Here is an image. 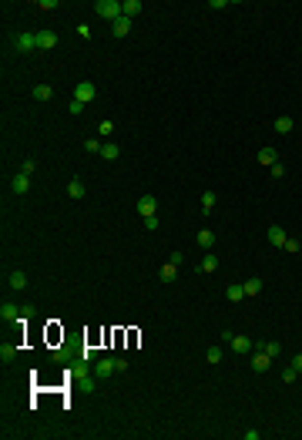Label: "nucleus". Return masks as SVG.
Returning a JSON list of instances; mask_svg holds the SVG:
<instances>
[{"instance_id": "nucleus-1", "label": "nucleus", "mask_w": 302, "mask_h": 440, "mask_svg": "<svg viewBox=\"0 0 302 440\" xmlns=\"http://www.w3.org/2000/svg\"><path fill=\"white\" fill-rule=\"evenodd\" d=\"M94 14L114 24V20L121 17V3H118V0H94Z\"/></svg>"}, {"instance_id": "nucleus-2", "label": "nucleus", "mask_w": 302, "mask_h": 440, "mask_svg": "<svg viewBox=\"0 0 302 440\" xmlns=\"http://www.w3.org/2000/svg\"><path fill=\"white\" fill-rule=\"evenodd\" d=\"M37 47V34H14V51L17 54H30Z\"/></svg>"}, {"instance_id": "nucleus-3", "label": "nucleus", "mask_w": 302, "mask_h": 440, "mask_svg": "<svg viewBox=\"0 0 302 440\" xmlns=\"http://www.w3.org/2000/svg\"><path fill=\"white\" fill-rule=\"evenodd\" d=\"M94 97H97V88L91 84V81H81V84L74 88V101H81V104H91Z\"/></svg>"}, {"instance_id": "nucleus-4", "label": "nucleus", "mask_w": 302, "mask_h": 440, "mask_svg": "<svg viewBox=\"0 0 302 440\" xmlns=\"http://www.w3.org/2000/svg\"><path fill=\"white\" fill-rule=\"evenodd\" d=\"M134 209H138V215H141V219H148V215H154V212H158V198H154V195H141Z\"/></svg>"}, {"instance_id": "nucleus-5", "label": "nucleus", "mask_w": 302, "mask_h": 440, "mask_svg": "<svg viewBox=\"0 0 302 440\" xmlns=\"http://www.w3.org/2000/svg\"><path fill=\"white\" fill-rule=\"evenodd\" d=\"M111 373H118V370H114V356H101V360L94 363V377L97 380H108Z\"/></svg>"}, {"instance_id": "nucleus-6", "label": "nucleus", "mask_w": 302, "mask_h": 440, "mask_svg": "<svg viewBox=\"0 0 302 440\" xmlns=\"http://www.w3.org/2000/svg\"><path fill=\"white\" fill-rule=\"evenodd\" d=\"M10 191H14V195H27V191H30V175L17 172L10 178Z\"/></svg>"}, {"instance_id": "nucleus-7", "label": "nucleus", "mask_w": 302, "mask_h": 440, "mask_svg": "<svg viewBox=\"0 0 302 440\" xmlns=\"http://www.w3.org/2000/svg\"><path fill=\"white\" fill-rule=\"evenodd\" d=\"M228 346H232L239 356H245V353H252V349H255V343H252L248 336H232V340H228Z\"/></svg>"}, {"instance_id": "nucleus-8", "label": "nucleus", "mask_w": 302, "mask_h": 440, "mask_svg": "<svg viewBox=\"0 0 302 440\" xmlns=\"http://www.w3.org/2000/svg\"><path fill=\"white\" fill-rule=\"evenodd\" d=\"M111 34H114V37H128V34H131V17H124V14H121V17L111 24Z\"/></svg>"}, {"instance_id": "nucleus-9", "label": "nucleus", "mask_w": 302, "mask_h": 440, "mask_svg": "<svg viewBox=\"0 0 302 440\" xmlns=\"http://www.w3.org/2000/svg\"><path fill=\"white\" fill-rule=\"evenodd\" d=\"M7 283H10V289H14V292L27 289V272H24V269H14V272L7 276Z\"/></svg>"}, {"instance_id": "nucleus-10", "label": "nucleus", "mask_w": 302, "mask_h": 440, "mask_svg": "<svg viewBox=\"0 0 302 440\" xmlns=\"http://www.w3.org/2000/svg\"><path fill=\"white\" fill-rule=\"evenodd\" d=\"M269 363H272V356H269L265 349H255V356H252V370H255V373H265Z\"/></svg>"}, {"instance_id": "nucleus-11", "label": "nucleus", "mask_w": 302, "mask_h": 440, "mask_svg": "<svg viewBox=\"0 0 302 440\" xmlns=\"http://www.w3.org/2000/svg\"><path fill=\"white\" fill-rule=\"evenodd\" d=\"M118 155H121V145H118V141H104V145H101V158H104V161H118Z\"/></svg>"}, {"instance_id": "nucleus-12", "label": "nucleus", "mask_w": 302, "mask_h": 440, "mask_svg": "<svg viewBox=\"0 0 302 440\" xmlns=\"http://www.w3.org/2000/svg\"><path fill=\"white\" fill-rule=\"evenodd\" d=\"M262 276H252V279H248V283H242V289H245V299H252V296H259V292H262Z\"/></svg>"}, {"instance_id": "nucleus-13", "label": "nucleus", "mask_w": 302, "mask_h": 440, "mask_svg": "<svg viewBox=\"0 0 302 440\" xmlns=\"http://www.w3.org/2000/svg\"><path fill=\"white\" fill-rule=\"evenodd\" d=\"M54 44H57V34H54V31H37V47H40V51H51Z\"/></svg>"}, {"instance_id": "nucleus-14", "label": "nucleus", "mask_w": 302, "mask_h": 440, "mask_svg": "<svg viewBox=\"0 0 302 440\" xmlns=\"http://www.w3.org/2000/svg\"><path fill=\"white\" fill-rule=\"evenodd\" d=\"M255 158H259V165H265V168H272V165L279 161L275 148H259V155H255Z\"/></svg>"}, {"instance_id": "nucleus-15", "label": "nucleus", "mask_w": 302, "mask_h": 440, "mask_svg": "<svg viewBox=\"0 0 302 440\" xmlns=\"http://www.w3.org/2000/svg\"><path fill=\"white\" fill-rule=\"evenodd\" d=\"M285 239H289V235H285V229H282V225H272V229H269V242H272L275 249H282V246H285Z\"/></svg>"}, {"instance_id": "nucleus-16", "label": "nucleus", "mask_w": 302, "mask_h": 440, "mask_svg": "<svg viewBox=\"0 0 302 440\" xmlns=\"http://www.w3.org/2000/svg\"><path fill=\"white\" fill-rule=\"evenodd\" d=\"M158 279H161L165 286H168V283H175V279H178V266H171V262H165V266L158 269Z\"/></svg>"}, {"instance_id": "nucleus-17", "label": "nucleus", "mask_w": 302, "mask_h": 440, "mask_svg": "<svg viewBox=\"0 0 302 440\" xmlns=\"http://www.w3.org/2000/svg\"><path fill=\"white\" fill-rule=\"evenodd\" d=\"M84 191H88V189H84V182H81V178H71V185H67V198H74V202H77V198H84Z\"/></svg>"}, {"instance_id": "nucleus-18", "label": "nucleus", "mask_w": 302, "mask_h": 440, "mask_svg": "<svg viewBox=\"0 0 302 440\" xmlns=\"http://www.w3.org/2000/svg\"><path fill=\"white\" fill-rule=\"evenodd\" d=\"M121 14L134 20L138 14H141V0H124V3H121Z\"/></svg>"}, {"instance_id": "nucleus-19", "label": "nucleus", "mask_w": 302, "mask_h": 440, "mask_svg": "<svg viewBox=\"0 0 302 440\" xmlns=\"http://www.w3.org/2000/svg\"><path fill=\"white\" fill-rule=\"evenodd\" d=\"M225 299H228V303H242V299H245V289H242V286H235V283H232V286L225 289Z\"/></svg>"}, {"instance_id": "nucleus-20", "label": "nucleus", "mask_w": 302, "mask_h": 440, "mask_svg": "<svg viewBox=\"0 0 302 440\" xmlns=\"http://www.w3.org/2000/svg\"><path fill=\"white\" fill-rule=\"evenodd\" d=\"M215 269H218V255L208 252L205 259H202V266H198V272H215Z\"/></svg>"}, {"instance_id": "nucleus-21", "label": "nucleus", "mask_w": 302, "mask_h": 440, "mask_svg": "<svg viewBox=\"0 0 302 440\" xmlns=\"http://www.w3.org/2000/svg\"><path fill=\"white\" fill-rule=\"evenodd\" d=\"M17 316H24L17 306H7V303L0 306V319H3V323H10V319H17Z\"/></svg>"}, {"instance_id": "nucleus-22", "label": "nucleus", "mask_w": 302, "mask_h": 440, "mask_svg": "<svg viewBox=\"0 0 302 440\" xmlns=\"http://www.w3.org/2000/svg\"><path fill=\"white\" fill-rule=\"evenodd\" d=\"M51 94H54L51 84H37V88H34V101H51Z\"/></svg>"}, {"instance_id": "nucleus-23", "label": "nucleus", "mask_w": 302, "mask_h": 440, "mask_svg": "<svg viewBox=\"0 0 302 440\" xmlns=\"http://www.w3.org/2000/svg\"><path fill=\"white\" fill-rule=\"evenodd\" d=\"M292 125H296V121H292V118H289V115L275 118V131H279V134H289V131H292Z\"/></svg>"}, {"instance_id": "nucleus-24", "label": "nucleus", "mask_w": 302, "mask_h": 440, "mask_svg": "<svg viewBox=\"0 0 302 440\" xmlns=\"http://www.w3.org/2000/svg\"><path fill=\"white\" fill-rule=\"evenodd\" d=\"M198 246H202V249H211V246H215V232L202 229V232H198Z\"/></svg>"}, {"instance_id": "nucleus-25", "label": "nucleus", "mask_w": 302, "mask_h": 440, "mask_svg": "<svg viewBox=\"0 0 302 440\" xmlns=\"http://www.w3.org/2000/svg\"><path fill=\"white\" fill-rule=\"evenodd\" d=\"M215 198H218L215 191H202V212H205V215H208L211 209H215Z\"/></svg>"}, {"instance_id": "nucleus-26", "label": "nucleus", "mask_w": 302, "mask_h": 440, "mask_svg": "<svg viewBox=\"0 0 302 440\" xmlns=\"http://www.w3.org/2000/svg\"><path fill=\"white\" fill-rule=\"evenodd\" d=\"M205 360H208V363H211V366H215V363H222V346H208Z\"/></svg>"}, {"instance_id": "nucleus-27", "label": "nucleus", "mask_w": 302, "mask_h": 440, "mask_svg": "<svg viewBox=\"0 0 302 440\" xmlns=\"http://www.w3.org/2000/svg\"><path fill=\"white\" fill-rule=\"evenodd\" d=\"M97 134H101V138H111V134H114V121H108V118H104V121L97 125Z\"/></svg>"}, {"instance_id": "nucleus-28", "label": "nucleus", "mask_w": 302, "mask_h": 440, "mask_svg": "<svg viewBox=\"0 0 302 440\" xmlns=\"http://www.w3.org/2000/svg\"><path fill=\"white\" fill-rule=\"evenodd\" d=\"M14 353H17V349H14L10 343H0V360H3V363H7V360H14Z\"/></svg>"}, {"instance_id": "nucleus-29", "label": "nucleus", "mask_w": 302, "mask_h": 440, "mask_svg": "<svg viewBox=\"0 0 302 440\" xmlns=\"http://www.w3.org/2000/svg\"><path fill=\"white\" fill-rule=\"evenodd\" d=\"M296 377H299V370H292V366L282 370V383H296Z\"/></svg>"}, {"instance_id": "nucleus-30", "label": "nucleus", "mask_w": 302, "mask_h": 440, "mask_svg": "<svg viewBox=\"0 0 302 440\" xmlns=\"http://www.w3.org/2000/svg\"><path fill=\"white\" fill-rule=\"evenodd\" d=\"M168 262H171V266H181V262H185V252H181V249H175V252L168 255Z\"/></svg>"}, {"instance_id": "nucleus-31", "label": "nucleus", "mask_w": 302, "mask_h": 440, "mask_svg": "<svg viewBox=\"0 0 302 440\" xmlns=\"http://www.w3.org/2000/svg\"><path fill=\"white\" fill-rule=\"evenodd\" d=\"M158 225H161V219H158V215H148V219H145V229H148V232H154Z\"/></svg>"}, {"instance_id": "nucleus-32", "label": "nucleus", "mask_w": 302, "mask_h": 440, "mask_svg": "<svg viewBox=\"0 0 302 440\" xmlns=\"http://www.w3.org/2000/svg\"><path fill=\"white\" fill-rule=\"evenodd\" d=\"M205 7H211V10H225V7H232V3H228V0H208Z\"/></svg>"}, {"instance_id": "nucleus-33", "label": "nucleus", "mask_w": 302, "mask_h": 440, "mask_svg": "<svg viewBox=\"0 0 302 440\" xmlns=\"http://www.w3.org/2000/svg\"><path fill=\"white\" fill-rule=\"evenodd\" d=\"M77 37H81V40H91V27H88V24H77Z\"/></svg>"}, {"instance_id": "nucleus-34", "label": "nucleus", "mask_w": 302, "mask_h": 440, "mask_svg": "<svg viewBox=\"0 0 302 440\" xmlns=\"http://www.w3.org/2000/svg\"><path fill=\"white\" fill-rule=\"evenodd\" d=\"M20 172H24V175H34V172H37V165H34V158H27V161L20 165Z\"/></svg>"}, {"instance_id": "nucleus-35", "label": "nucleus", "mask_w": 302, "mask_h": 440, "mask_svg": "<svg viewBox=\"0 0 302 440\" xmlns=\"http://www.w3.org/2000/svg\"><path fill=\"white\" fill-rule=\"evenodd\" d=\"M101 145H104V141H94V138L84 141V148H88V152H97V155H101Z\"/></svg>"}, {"instance_id": "nucleus-36", "label": "nucleus", "mask_w": 302, "mask_h": 440, "mask_svg": "<svg viewBox=\"0 0 302 440\" xmlns=\"http://www.w3.org/2000/svg\"><path fill=\"white\" fill-rule=\"evenodd\" d=\"M84 108H88V104H81V101H71V104H67V111H71V115H81Z\"/></svg>"}, {"instance_id": "nucleus-37", "label": "nucleus", "mask_w": 302, "mask_h": 440, "mask_svg": "<svg viewBox=\"0 0 302 440\" xmlns=\"http://www.w3.org/2000/svg\"><path fill=\"white\" fill-rule=\"evenodd\" d=\"M114 370L124 373V370H128V360H124V356H114Z\"/></svg>"}, {"instance_id": "nucleus-38", "label": "nucleus", "mask_w": 302, "mask_h": 440, "mask_svg": "<svg viewBox=\"0 0 302 440\" xmlns=\"http://www.w3.org/2000/svg\"><path fill=\"white\" fill-rule=\"evenodd\" d=\"M282 249H285V252H299V242H296V239H285Z\"/></svg>"}, {"instance_id": "nucleus-39", "label": "nucleus", "mask_w": 302, "mask_h": 440, "mask_svg": "<svg viewBox=\"0 0 302 440\" xmlns=\"http://www.w3.org/2000/svg\"><path fill=\"white\" fill-rule=\"evenodd\" d=\"M269 172H272V178H282V175H285V168H282V165H279V161H275V165H272Z\"/></svg>"}, {"instance_id": "nucleus-40", "label": "nucleus", "mask_w": 302, "mask_h": 440, "mask_svg": "<svg viewBox=\"0 0 302 440\" xmlns=\"http://www.w3.org/2000/svg\"><path fill=\"white\" fill-rule=\"evenodd\" d=\"M289 366H292V370H299V373H302V353H296V356H292V363H289Z\"/></svg>"}, {"instance_id": "nucleus-41", "label": "nucleus", "mask_w": 302, "mask_h": 440, "mask_svg": "<svg viewBox=\"0 0 302 440\" xmlns=\"http://www.w3.org/2000/svg\"><path fill=\"white\" fill-rule=\"evenodd\" d=\"M37 7H40V10H54V7H57V0H40Z\"/></svg>"}]
</instances>
